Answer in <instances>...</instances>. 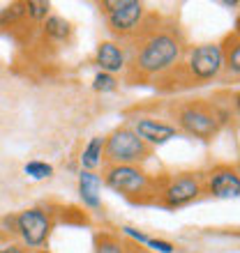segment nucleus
<instances>
[{"instance_id":"obj_18","label":"nucleus","mask_w":240,"mask_h":253,"mask_svg":"<svg viewBox=\"0 0 240 253\" xmlns=\"http://www.w3.org/2000/svg\"><path fill=\"white\" fill-rule=\"evenodd\" d=\"M23 173L30 180H49L54 175V166L47 164V161H28L26 166H23Z\"/></svg>"},{"instance_id":"obj_24","label":"nucleus","mask_w":240,"mask_h":253,"mask_svg":"<svg viewBox=\"0 0 240 253\" xmlns=\"http://www.w3.org/2000/svg\"><path fill=\"white\" fill-rule=\"evenodd\" d=\"M234 111H236V113L240 115V90H238V92L234 94Z\"/></svg>"},{"instance_id":"obj_19","label":"nucleus","mask_w":240,"mask_h":253,"mask_svg":"<svg viewBox=\"0 0 240 253\" xmlns=\"http://www.w3.org/2000/svg\"><path fill=\"white\" fill-rule=\"evenodd\" d=\"M26 9H28V19L47 21L49 19V12H51V2H47V0H28Z\"/></svg>"},{"instance_id":"obj_1","label":"nucleus","mask_w":240,"mask_h":253,"mask_svg":"<svg viewBox=\"0 0 240 253\" xmlns=\"http://www.w3.org/2000/svg\"><path fill=\"white\" fill-rule=\"evenodd\" d=\"M185 53V40L178 28H153L141 35L132 60L127 65L139 79H162L180 65Z\"/></svg>"},{"instance_id":"obj_6","label":"nucleus","mask_w":240,"mask_h":253,"mask_svg":"<svg viewBox=\"0 0 240 253\" xmlns=\"http://www.w3.org/2000/svg\"><path fill=\"white\" fill-rule=\"evenodd\" d=\"M203 193V175L201 173H178L174 177L160 180V191H157V205L167 210H178L189 203L201 198Z\"/></svg>"},{"instance_id":"obj_12","label":"nucleus","mask_w":240,"mask_h":253,"mask_svg":"<svg viewBox=\"0 0 240 253\" xmlns=\"http://www.w3.org/2000/svg\"><path fill=\"white\" fill-rule=\"evenodd\" d=\"M102 187H104V180H102L100 173H93V170H81L79 173V196L81 203L88 210H100L102 207Z\"/></svg>"},{"instance_id":"obj_20","label":"nucleus","mask_w":240,"mask_h":253,"mask_svg":"<svg viewBox=\"0 0 240 253\" xmlns=\"http://www.w3.org/2000/svg\"><path fill=\"white\" fill-rule=\"evenodd\" d=\"M118 87V79L111 76V74H104V72H97L93 79V90L95 92H114Z\"/></svg>"},{"instance_id":"obj_23","label":"nucleus","mask_w":240,"mask_h":253,"mask_svg":"<svg viewBox=\"0 0 240 253\" xmlns=\"http://www.w3.org/2000/svg\"><path fill=\"white\" fill-rule=\"evenodd\" d=\"M0 253H28L23 244H5V247L0 249Z\"/></svg>"},{"instance_id":"obj_25","label":"nucleus","mask_w":240,"mask_h":253,"mask_svg":"<svg viewBox=\"0 0 240 253\" xmlns=\"http://www.w3.org/2000/svg\"><path fill=\"white\" fill-rule=\"evenodd\" d=\"M125 253H146V251H143L141 247H127V251H125Z\"/></svg>"},{"instance_id":"obj_8","label":"nucleus","mask_w":240,"mask_h":253,"mask_svg":"<svg viewBox=\"0 0 240 253\" xmlns=\"http://www.w3.org/2000/svg\"><path fill=\"white\" fill-rule=\"evenodd\" d=\"M51 230H54V219L42 207H28L16 214V235L26 249L42 251V247H47L51 237Z\"/></svg>"},{"instance_id":"obj_2","label":"nucleus","mask_w":240,"mask_h":253,"mask_svg":"<svg viewBox=\"0 0 240 253\" xmlns=\"http://www.w3.org/2000/svg\"><path fill=\"white\" fill-rule=\"evenodd\" d=\"M176 113V129L199 140L215 138L220 129L229 122V111H222L217 104L203 99H194L180 104Z\"/></svg>"},{"instance_id":"obj_21","label":"nucleus","mask_w":240,"mask_h":253,"mask_svg":"<svg viewBox=\"0 0 240 253\" xmlns=\"http://www.w3.org/2000/svg\"><path fill=\"white\" fill-rule=\"evenodd\" d=\"M146 247H150L157 253H174L176 251V244H171V242H167V240H157V237H148Z\"/></svg>"},{"instance_id":"obj_17","label":"nucleus","mask_w":240,"mask_h":253,"mask_svg":"<svg viewBox=\"0 0 240 253\" xmlns=\"http://www.w3.org/2000/svg\"><path fill=\"white\" fill-rule=\"evenodd\" d=\"M28 16V9H26V2H12L0 9V28H12L16 23Z\"/></svg>"},{"instance_id":"obj_7","label":"nucleus","mask_w":240,"mask_h":253,"mask_svg":"<svg viewBox=\"0 0 240 253\" xmlns=\"http://www.w3.org/2000/svg\"><path fill=\"white\" fill-rule=\"evenodd\" d=\"M107 26L116 37H132L146 19V5L139 0H107L102 2Z\"/></svg>"},{"instance_id":"obj_16","label":"nucleus","mask_w":240,"mask_h":253,"mask_svg":"<svg viewBox=\"0 0 240 253\" xmlns=\"http://www.w3.org/2000/svg\"><path fill=\"white\" fill-rule=\"evenodd\" d=\"M127 244L114 233H100L95 237V253H125Z\"/></svg>"},{"instance_id":"obj_27","label":"nucleus","mask_w":240,"mask_h":253,"mask_svg":"<svg viewBox=\"0 0 240 253\" xmlns=\"http://www.w3.org/2000/svg\"><path fill=\"white\" fill-rule=\"evenodd\" d=\"M37 253H47V251H37Z\"/></svg>"},{"instance_id":"obj_4","label":"nucleus","mask_w":240,"mask_h":253,"mask_svg":"<svg viewBox=\"0 0 240 253\" xmlns=\"http://www.w3.org/2000/svg\"><path fill=\"white\" fill-rule=\"evenodd\" d=\"M180 67V72L185 74V79L194 85H203L210 81L220 79L224 74V51L220 42L210 44H199L192 46L185 53V62Z\"/></svg>"},{"instance_id":"obj_13","label":"nucleus","mask_w":240,"mask_h":253,"mask_svg":"<svg viewBox=\"0 0 240 253\" xmlns=\"http://www.w3.org/2000/svg\"><path fill=\"white\" fill-rule=\"evenodd\" d=\"M104 145H107V136H93L86 143V147L81 150V168L83 170H97L104 164Z\"/></svg>"},{"instance_id":"obj_14","label":"nucleus","mask_w":240,"mask_h":253,"mask_svg":"<svg viewBox=\"0 0 240 253\" xmlns=\"http://www.w3.org/2000/svg\"><path fill=\"white\" fill-rule=\"evenodd\" d=\"M220 44L224 51V74L229 79H240V37L231 33Z\"/></svg>"},{"instance_id":"obj_22","label":"nucleus","mask_w":240,"mask_h":253,"mask_svg":"<svg viewBox=\"0 0 240 253\" xmlns=\"http://www.w3.org/2000/svg\"><path fill=\"white\" fill-rule=\"evenodd\" d=\"M120 230H122V233H125L127 237H132V240L136 242V244H146V242H148V237H150V235L141 233V230H136V228H132V226H122V228H120Z\"/></svg>"},{"instance_id":"obj_11","label":"nucleus","mask_w":240,"mask_h":253,"mask_svg":"<svg viewBox=\"0 0 240 253\" xmlns=\"http://www.w3.org/2000/svg\"><path fill=\"white\" fill-rule=\"evenodd\" d=\"M95 65L100 67V72L111 74V76L125 72L127 69L125 48L120 46L118 42H100L97 48H95Z\"/></svg>"},{"instance_id":"obj_9","label":"nucleus","mask_w":240,"mask_h":253,"mask_svg":"<svg viewBox=\"0 0 240 253\" xmlns=\"http://www.w3.org/2000/svg\"><path fill=\"white\" fill-rule=\"evenodd\" d=\"M203 191L213 198H240V170L229 164L213 166L203 175Z\"/></svg>"},{"instance_id":"obj_5","label":"nucleus","mask_w":240,"mask_h":253,"mask_svg":"<svg viewBox=\"0 0 240 253\" xmlns=\"http://www.w3.org/2000/svg\"><path fill=\"white\" fill-rule=\"evenodd\" d=\"M150 154L153 147H148L132 131V126H118L107 136V145H104L107 166H141L146 159H150Z\"/></svg>"},{"instance_id":"obj_26","label":"nucleus","mask_w":240,"mask_h":253,"mask_svg":"<svg viewBox=\"0 0 240 253\" xmlns=\"http://www.w3.org/2000/svg\"><path fill=\"white\" fill-rule=\"evenodd\" d=\"M234 35L236 37H240V16L236 19V28H234Z\"/></svg>"},{"instance_id":"obj_3","label":"nucleus","mask_w":240,"mask_h":253,"mask_svg":"<svg viewBox=\"0 0 240 253\" xmlns=\"http://www.w3.org/2000/svg\"><path fill=\"white\" fill-rule=\"evenodd\" d=\"M102 180H104V187L129 200H139V203L157 200L160 180H155L141 166H107Z\"/></svg>"},{"instance_id":"obj_10","label":"nucleus","mask_w":240,"mask_h":253,"mask_svg":"<svg viewBox=\"0 0 240 253\" xmlns=\"http://www.w3.org/2000/svg\"><path fill=\"white\" fill-rule=\"evenodd\" d=\"M132 131L139 136L148 147H160L167 145L169 140L178 136V129L171 122H164L160 118H150V115H136L132 120Z\"/></svg>"},{"instance_id":"obj_15","label":"nucleus","mask_w":240,"mask_h":253,"mask_svg":"<svg viewBox=\"0 0 240 253\" xmlns=\"http://www.w3.org/2000/svg\"><path fill=\"white\" fill-rule=\"evenodd\" d=\"M42 28H44V35L54 42H67L72 37V26H69V21L58 16V14H49V19L44 21Z\"/></svg>"}]
</instances>
